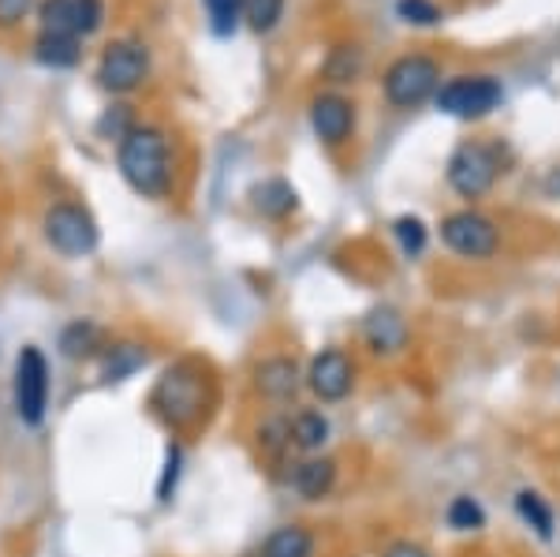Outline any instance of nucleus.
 <instances>
[{
  "label": "nucleus",
  "instance_id": "obj_5",
  "mask_svg": "<svg viewBox=\"0 0 560 557\" xmlns=\"http://www.w3.org/2000/svg\"><path fill=\"white\" fill-rule=\"evenodd\" d=\"M150 68H153V60H150L147 42H139V38H113L102 49V57H97L94 79H97V86H102L105 94L124 97V94H135V90L147 83Z\"/></svg>",
  "mask_w": 560,
  "mask_h": 557
},
{
  "label": "nucleus",
  "instance_id": "obj_16",
  "mask_svg": "<svg viewBox=\"0 0 560 557\" xmlns=\"http://www.w3.org/2000/svg\"><path fill=\"white\" fill-rule=\"evenodd\" d=\"M150 363V348L142 340H108V348L97 359L102 382H128Z\"/></svg>",
  "mask_w": 560,
  "mask_h": 557
},
{
  "label": "nucleus",
  "instance_id": "obj_21",
  "mask_svg": "<svg viewBox=\"0 0 560 557\" xmlns=\"http://www.w3.org/2000/svg\"><path fill=\"white\" fill-rule=\"evenodd\" d=\"M512 506H516V517L523 520V527H530L541 543H553V538H557V513H553V506H549L546 494L520 490Z\"/></svg>",
  "mask_w": 560,
  "mask_h": 557
},
{
  "label": "nucleus",
  "instance_id": "obj_32",
  "mask_svg": "<svg viewBox=\"0 0 560 557\" xmlns=\"http://www.w3.org/2000/svg\"><path fill=\"white\" fill-rule=\"evenodd\" d=\"M396 12H400L404 23H415V26L441 23V8L433 4V0H396Z\"/></svg>",
  "mask_w": 560,
  "mask_h": 557
},
{
  "label": "nucleus",
  "instance_id": "obj_6",
  "mask_svg": "<svg viewBox=\"0 0 560 557\" xmlns=\"http://www.w3.org/2000/svg\"><path fill=\"white\" fill-rule=\"evenodd\" d=\"M382 86H385L388 105H396V109H415V105L438 97L441 65L433 57H422V53H408V57L388 65Z\"/></svg>",
  "mask_w": 560,
  "mask_h": 557
},
{
  "label": "nucleus",
  "instance_id": "obj_29",
  "mask_svg": "<svg viewBox=\"0 0 560 557\" xmlns=\"http://www.w3.org/2000/svg\"><path fill=\"white\" fill-rule=\"evenodd\" d=\"M179 475H184V445L173 438V442L165 445V464H161V479H158V501H161V506H168V501L176 498Z\"/></svg>",
  "mask_w": 560,
  "mask_h": 557
},
{
  "label": "nucleus",
  "instance_id": "obj_7",
  "mask_svg": "<svg viewBox=\"0 0 560 557\" xmlns=\"http://www.w3.org/2000/svg\"><path fill=\"white\" fill-rule=\"evenodd\" d=\"M497 176H501V154H497V147H486V142H459L445 165L448 187L467 202L490 195Z\"/></svg>",
  "mask_w": 560,
  "mask_h": 557
},
{
  "label": "nucleus",
  "instance_id": "obj_34",
  "mask_svg": "<svg viewBox=\"0 0 560 557\" xmlns=\"http://www.w3.org/2000/svg\"><path fill=\"white\" fill-rule=\"evenodd\" d=\"M382 557H433L422 543H411V538H396V543L385 546Z\"/></svg>",
  "mask_w": 560,
  "mask_h": 557
},
{
  "label": "nucleus",
  "instance_id": "obj_20",
  "mask_svg": "<svg viewBox=\"0 0 560 557\" xmlns=\"http://www.w3.org/2000/svg\"><path fill=\"white\" fill-rule=\"evenodd\" d=\"M31 57L38 60L42 68H52V71H68L83 60V38L75 34H45L38 31V38L31 45Z\"/></svg>",
  "mask_w": 560,
  "mask_h": 557
},
{
  "label": "nucleus",
  "instance_id": "obj_17",
  "mask_svg": "<svg viewBox=\"0 0 560 557\" xmlns=\"http://www.w3.org/2000/svg\"><path fill=\"white\" fill-rule=\"evenodd\" d=\"M288 434H292L295 456H314V453H325V445H329L332 423L322 408H295L292 423H288Z\"/></svg>",
  "mask_w": 560,
  "mask_h": 557
},
{
  "label": "nucleus",
  "instance_id": "obj_25",
  "mask_svg": "<svg viewBox=\"0 0 560 557\" xmlns=\"http://www.w3.org/2000/svg\"><path fill=\"white\" fill-rule=\"evenodd\" d=\"M34 15H38V31L45 34H75V0H38Z\"/></svg>",
  "mask_w": 560,
  "mask_h": 557
},
{
  "label": "nucleus",
  "instance_id": "obj_19",
  "mask_svg": "<svg viewBox=\"0 0 560 557\" xmlns=\"http://www.w3.org/2000/svg\"><path fill=\"white\" fill-rule=\"evenodd\" d=\"M250 206H255L261 218L284 221L300 210V192H295L284 176H269V179H261V184L250 187Z\"/></svg>",
  "mask_w": 560,
  "mask_h": 557
},
{
  "label": "nucleus",
  "instance_id": "obj_26",
  "mask_svg": "<svg viewBox=\"0 0 560 557\" xmlns=\"http://www.w3.org/2000/svg\"><path fill=\"white\" fill-rule=\"evenodd\" d=\"M322 71L329 83H355V79L363 76V53H359L355 45H337V49L329 53V60L322 65Z\"/></svg>",
  "mask_w": 560,
  "mask_h": 557
},
{
  "label": "nucleus",
  "instance_id": "obj_28",
  "mask_svg": "<svg viewBox=\"0 0 560 557\" xmlns=\"http://www.w3.org/2000/svg\"><path fill=\"white\" fill-rule=\"evenodd\" d=\"M280 20H284V0H243V23L255 34L277 31Z\"/></svg>",
  "mask_w": 560,
  "mask_h": 557
},
{
  "label": "nucleus",
  "instance_id": "obj_15",
  "mask_svg": "<svg viewBox=\"0 0 560 557\" xmlns=\"http://www.w3.org/2000/svg\"><path fill=\"white\" fill-rule=\"evenodd\" d=\"M105 348H108V334L102 322H94V318H71L57 334V352L65 356L68 363H97Z\"/></svg>",
  "mask_w": 560,
  "mask_h": 557
},
{
  "label": "nucleus",
  "instance_id": "obj_8",
  "mask_svg": "<svg viewBox=\"0 0 560 557\" xmlns=\"http://www.w3.org/2000/svg\"><path fill=\"white\" fill-rule=\"evenodd\" d=\"M441 244L459 258L486 263V258H493L497 247H501V229H497L493 218H486V213L467 206V210H456L441 221Z\"/></svg>",
  "mask_w": 560,
  "mask_h": 557
},
{
  "label": "nucleus",
  "instance_id": "obj_13",
  "mask_svg": "<svg viewBox=\"0 0 560 557\" xmlns=\"http://www.w3.org/2000/svg\"><path fill=\"white\" fill-rule=\"evenodd\" d=\"M337 483H340V464H337V456H329V453L300 456V461L288 468V490H292L300 501L332 498Z\"/></svg>",
  "mask_w": 560,
  "mask_h": 557
},
{
  "label": "nucleus",
  "instance_id": "obj_31",
  "mask_svg": "<svg viewBox=\"0 0 560 557\" xmlns=\"http://www.w3.org/2000/svg\"><path fill=\"white\" fill-rule=\"evenodd\" d=\"M105 26V0H75V34L79 38H94Z\"/></svg>",
  "mask_w": 560,
  "mask_h": 557
},
{
  "label": "nucleus",
  "instance_id": "obj_9",
  "mask_svg": "<svg viewBox=\"0 0 560 557\" xmlns=\"http://www.w3.org/2000/svg\"><path fill=\"white\" fill-rule=\"evenodd\" d=\"M355 359L345 348L325 345L306 363V393L318 404H345L355 393Z\"/></svg>",
  "mask_w": 560,
  "mask_h": 557
},
{
  "label": "nucleus",
  "instance_id": "obj_14",
  "mask_svg": "<svg viewBox=\"0 0 560 557\" xmlns=\"http://www.w3.org/2000/svg\"><path fill=\"white\" fill-rule=\"evenodd\" d=\"M311 128L325 147H345L355 135V105L345 94H318L311 102Z\"/></svg>",
  "mask_w": 560,
  "mask_h": 557
},
{
  "label": "nucleus",
  "instance_id": "obj_18",
  "mask_svg": "<svg viewBox=\"0 0 560 557\" xmlns=\"http://www.w3.org/2000/svg\"><path fill=\"white\" fill-rule=\"evenodd\" d=\"M258 557H318V535L311 524L292 520V524H280L266 535Z\"/></svg>",
  "mask_w": 560,
  "mask_h": 557
},
{
  "label": "nucleus",
  "instance_id": "obj_11",
  "mask_svg": "<svg viewBox=\"0 0 560 557\" xmlns=\"http://www.w3.org/2000/svg\"><path fill=\"white\" fill-rule=\"evenodd\" d=\"M250 390H255L258 401L284 408V404H292L306 390V367L288 352L261 356L258 363L250 367Z\"/></svg>",
  "mask_w": 560,
  "mask_h": 557
},
{
  "label": "nucleus",
  "instance_id": "obj_1",
  "mask_svg": "<svg viewBox=\"0 0 560 557\" xmlns=\"http://www.w3.org/2000/svg\"><path fill=\"white\" fill-rule=\"evenodd\" d=\"M150 416L158 419L168 434H187V430L202 427L217 408V382L206 359L184 356L161 371L147 397Z\"/></svg>",
  "mask_w": 560,
  "mask_h": 557
},
{
  "label": "nucleus",
  "instance_id": "obj_10",
  "mask_svg": "<svg viewBox=\"0 0 560 557\" xmlns=\"http://www.w3.org/2000/svg\"><path fill=\"white\" fill-rule=\"evenodd\" d=\"M504 90L497 79L490 76H459V79H448L441 83L438 90V109L445 116H456V120H482L490 116L497 105H501Z\"/></svg>",
  "mask_w": 560,
  "mask_h": 557
},
{
  "label": "nucleus",
  "instance_id": "obj_22",
  "mask_svg": "<svg viewBox=\"0 0 560 557\" xmlns=\"http://www.w3.org/2000/svg\"><path fill=\"white\" fill-rule=\"evenodd\" d=\"M288 423H292V411H273L266 416L255 430V442L261 449V456L269 461H284L292 453V434H288Z\"/></svg>",
  "mask_w": 560,
  "mask_h": 557
},
{
  "label": "nucleus",
  "instance_id": "obj_12",
  "mask_svg": "<svg viewBox=\"0 0 560 557\" xmlns=\"http://www.w3.org/2000/svg\"><path fill=\"white\" fill-rule=\"evenodd\" d=\"M408 340H411V326H408V318H404L400 307H393V303H382V307L366 311V318H363V345L370 348V356L393 359V356H400L404 348H408Z\"/></svg>",
  "mask_w": 560,
  "mask_h": 557
},
{
  "label": "nucleus",
  "instance_id": "obj_33",
  "mask_svg": "<svg viewBox=\"0 0 560 557\" xmlns=\"http://www.w3.org/2000/svg\"><path fill=\"white\" fill-rule=\"evenodd\" d=\"M38 12V0H0V31H15Z\"/></svg>",
  "mask_w": 560,
  "mask_h": 557
},
{
  "label": "nucleus",
  "instance_id": "obj_24",
  "mask_svg": "<svg viewBox=\"0 0 560 557\" xmlns=\"http://www.w3.org/2000/svg\"><path fill=\"white\" fill-rule=\"evenodd\" d=\"M393 240L396 247H400L404 258H419L422 251H427L430 244V229L422 218H415V213H404V218L393 221Z\"/></svg>",
  "mask_w": 560,
  "mask_h": 557
},
{
  "label": "nucleus",
  "instance_id": "obj_4",
  "mask_svg": "<svg viewBox=\"0 0 560 557\" xmlns=\"http://www.w3.org/2000/svg\"><path fill=\"white\" fill-rule=\"evenodd\" d=\"M49 393H52L49 359H45L38 345H23L12 367V404L23 427L38 430L49 419Z\"/></svg>",
  "mask_w": 560,
  "mask_h": 557
},
{
  "label": "nucleus",
  "instance_id": "obj_23",
  "mask_svg": "<svg viewBox=\"0 0 560 557\" xmlns=\"http://www.w3.org/2000/svg\"><path fill=\"white\" fill-rule=\"evenodd\" d=\"M445 524L453 527L459 535H471V532H482L486 527V509L475 494H456L445 509Z\"/></svg>",
  "mask_w": 560,
  "mask_h": 557
},
{
  "label": "nucleus",
  "instance_id": "obj_27",
  "mask_svg": "<svg viewBox=\"0 0 560 557\" xmlns=\"http://www.w3.org/2000/svg\"><path fill=\"white\" fill-rule=\"evenodd\" d=\"M206 20L217 38H232L243 26V0H202Z\"/></svg>",
  "mask_w": 560,
  "mask_h": 557
},
{
  "label": "nucleus",
  "instance_id": "obj_3",
  "mask_svg": "<svg viewBox=\"0 0 560 557\" xmlns=\"http://www.w3.org/2000/svg\"><path fill=\"white\" fill-rule=\"evenodd\" d=\"M42 240L60 258H90L102 247V224L90 213V206L75 199L49 202L42 213Z\"/></svg>",
  "mask_w": 560,
  "mask_h": 557
},
{
  "label": "nucleus",
  "instance_id": "obj_30",
  "mask_svg": "<svg viewBox=\"0 0 560 557\" xmlns=\"http://www.w3.org/2000/svg\"><path fill=\"white\" fill-rule=\"evenodd\" d=\"M135 113H131V105H124V102H116V105H108V109H102V116H97V124H94V131L102 135V139L108 142H120L124 135H128L135 128Z\"/></svg>",
  "mask_w": 560,
  "mask_h": 557
},
{
  "label": "nucleus",
  "instance_id": "obj_2",
  "mask_svg": "<svg viewBox=\"0 0 560 557\" xmlns=\"http://www.w3.org/2000/svg\"><path fill=\"white\" fill-rule=\"evenodd\" d=\"M116 169H120L124 184L131 187L139 199L161 202L168 199L176 179L173 142L153 124H135V128L116 142Z\"/></svg>",
  "mask_w": 560,
  "mask_h": 557
}]
</instances>
